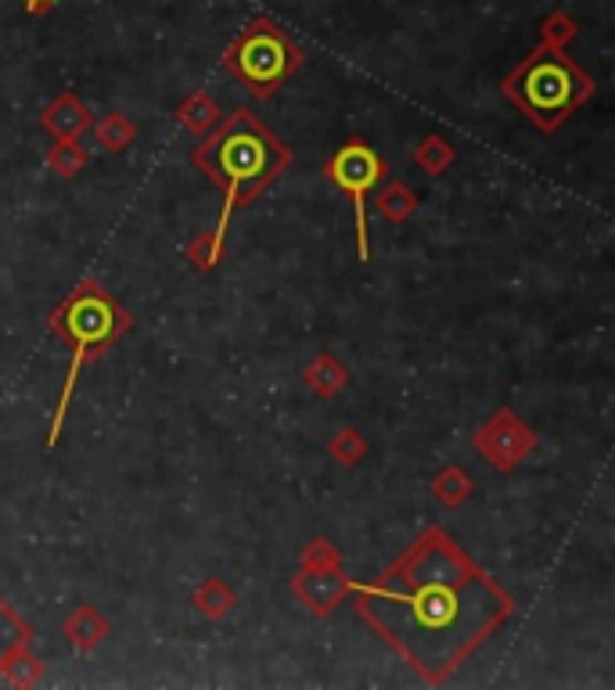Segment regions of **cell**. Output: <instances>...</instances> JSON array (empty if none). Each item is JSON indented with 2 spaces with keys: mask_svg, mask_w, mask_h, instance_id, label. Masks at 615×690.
<instances>
[{
  "mask_svg": "<svg viewBox=\"0 0 615 690\" xmlns=\"http://www.w3.org/2000/svg\"><path fill=\"white\" fill-rule=\"evenodd\" d=\"M353 597L356 611L428 683L461 669L511 615V597L439 529Z\"/></svg>",
  "mask_w": 615,
  "mask_h": 690,
  "instance_id": "1",
  "label": "cell"
},
{
  "mask_svg": "<svg viewBox=\"0 0 615 690\" xmlns=\"http://www.w3.org/2000/svg\"><path fill=\"white\" fill-rule=\"evenodd\" d=\"M324 172L332 177V184L338 191H346L350 201H353V212H356V252L367 263L371 259V241H367V206H371V195L378 191L382 180H385V163L382 155L371 148L364 137H353L346 140L342 148L327 158Z\"/></svg>",
  "mask_w": 615,
  "mask_h": 690,
  "instance_id": "6",
  "label": "cell"
},
{
  "mask_svg": "<svg viewBox=\"0 0 615 690\" xmlns=\"http://www.w3.org/2000/svg\"><path fill=\"white\" fill-rule=\"evenodd\" d=\"M284 163H289V148L249 108H238L217 134L195 148V166L223 191V212L217 220V234H212L209 263H217L223 252L231 216L267 184H274Z\"/></svg>",
  "mask_w": 615,
  "mask_h": 690,
  "instance_id": "2",
  "label": "cell"
},
{
  "mask_svg": "<svg viewBox=\"0 0 615 690\" xmlns=\"http://www.w3.org/2000/svg\"><path fill=\"white\" fill-rule=\"evenodd\" d=\"M54 327L73 342V359H69L65 388H62L59 410H54V421H51V436H48L51 446L62 439V425L69 414V399H73V393H76L80 370L87 367V359L102 356L108 345L131 327V321H126V313L102 292V288L83 284L65 299V306L59 310V316H54Z\"/></svg>",
  "mask_w": 615,
  "mask_h": 690,
  "instance_id": "4",
  "label": "cell"
},
{
  "mask_svg": "<svg viewBox=\"0 0 615 690\" xmlns=\"http://www.w3.org/2000/svg\"><path fill=\"white\" fill-rule=\"evenodd\" d=\"M223 62L238 83H246L256 97H267L303 65V51L295 48L278 22L252 19L241 29V36L231 43Z\"/></svg>",
  "mask_w": 615,
  "mask_h": 690,
  "instance_id": "5",
  "label": "cell"
},
{
  "mask_svg": "<svg viewBox=\"0 0 615 690\" xmlns=\"http://www.w3.org/2000/svg\"><path fill=\"white\" fill-rule=\"evenodd\" d=\"M504 91L540 129H557L586 97H591L594 83L562 51V43L543 40L540 48L511 72Z\"/></svg>",
  "mask_w": 615,
  "mask_h": 690,
  "instance_id": "3",
  "label": "cell"
},
{
  "mask_svg": "<svg viewBox=\"0 0 615 690\" xmlns=\"http://www.w3.org/2000/svg\"><path fill=\"white\" fill-rule=\"evenodd\" d=\"M22 4L30 14H44V11H51L54 4H59V0H22Z\"/></svg>",
  "mask_w": 615,
  "mask_h": 690,
  "instance_id": "8",
  "label": "cell"
},
{
  "mask_svg": "<svg viewBox=\"0 0 615 690\" xmlns=\"http://www.w3.org/2000/svg\"><path fill=\"white\" fill-rule=\"evenodd\" d=\"M22 637H25L22 623H19V618L11 615L8 608H4V604H0V666H4V661L19 651Z\"/></svg>",
  "mask_w": 615,
  "mask_h": 690,
  "instance_id": "7",
  "label": "cell"
}]
</instances>
